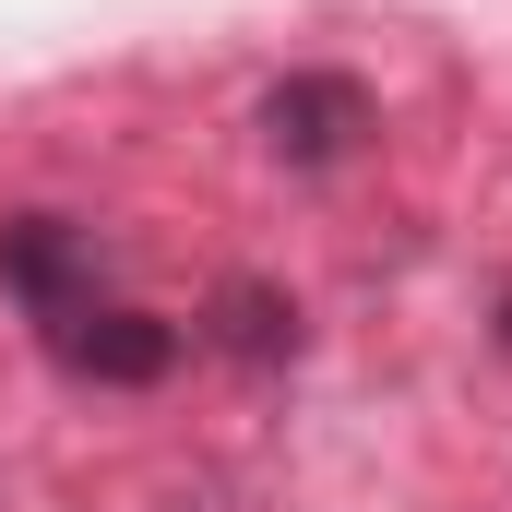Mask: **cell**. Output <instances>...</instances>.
<instances>
[{
    "mask_svg": "<svg viewBox=\"0 0 512 512\" xmlns=\"http://www.w3.org/2000/svg\"><path fill=\"white\" fill-rule=\"evenodd\" d=\"M501 346H512V322H501Z\"/></svg>",
    "mask_w": 512,
    "mask_h": 512,
    "instance_id": "obj_5",
    "label": "cell"
},
{
    "mask_svg": "<svg viewBox=\"0 0 512 512\" xmlns=\"http://www.w3.org/2000/svg\"><path fill=\"white\" fill-rule=\"evenodd\" d=\"M262 143H274L286 167L358 155V143H370V84H358V72H286V84L262 96Z\"/></svg>",
    "mask_w": 512,
    "mask_h": 512,
    "instance_id": "obj_1",
    "label": "cell"
},
{
    "mask_svg": "<svg viewBox=\"0 0 512 512\" xmlns=\"http://www.w3.org/2000/svg\"><path fill=\"white\" fill-rule=\"evenodd\" d=\"M179 358V322H143V310H84V322H60V370H84V382H155Z\"/></svg>",
    "mask_w": 512,
    "mask_h": 512,
    "instance_id": "obj_3",
    "label": "cell"
},
{
    "mask_svg": "<svg viewBox=\"0 0 512 512\" xmlns=\"http://www.w3.org/2000/svg\"><path fill=\"white\" fill-rule=\"evenodd\" d=\"M0 286L60 334V322H84L96 310V251H84V227H60V215H12L0 227Z\"/></svg>",
    "mask_w": 512,
    "mask_h": 512,
    "instance_id": "obj_2",
    "label": "cell"
},
{
    "mask_svg": "<svg viewBox=\"0 0 512 512\" xmlns=\"http://www.w3.org/2000/svg\"><path fill=\"white\" fill-rule=\"evenodd\" d=\"M215 334H227L239 358H286V346H298V310H286L274 286H227V298H215Z\"/></svg>",
    "mask_w": 512,
    "mask_h": 512,
    "instance_id": "obj_4",
    "label": "cell"
}]
</instances>
